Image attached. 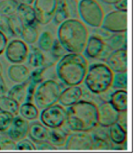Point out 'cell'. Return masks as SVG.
I'll list each match as a JSON object with an SVG mask.
<instances>
[{"instance_id": "obj_1", "label": "cell", "mask_w": 136, "mask_h": 156, "mask_svg": "<svg viewBox=\"0 0 136 156\" xmlns=\"http://www.w3.org/2000/svg\"><path fill=\"white\" fill-rule=\"evenodd\" d=\"M69 129L73 132H90L98 126V111L96 104L91 101L78 100L66 109Z\"/></svg>"}, {"instance_id": "obj_2", "label": "cell", "mask_w": 136, "mask_h": 156, "mask_svg": "<svg viewBox=\"0 0 136 156\" xmlns=\"http://www.w3.org/2000/svg\"><path fill=\"white\" fill-rule=\"evenodd\" d=\"M57 39L69 54H81L89 37L86 27L77 19H68L60 23Z\"/></svg>"}, {"instance_id": "obj_3", "label": "cell", "mask_w": 136, "mask_h": 156, "mask_svg": "<svg viewBox=\"0 0 136 156\" xmlns=\"http://www.w3.org/2000/svg\"><path fill=\"white\" fill-rule=\"evenodd\" d=\"M88 62L81 54H65L56 65L58 78L67 86H79L84 81Z\"/></svg>"}, {"instance_id": "obj_4", "label": "cell", "mask_w": 136, "mask_h": 156, "mask_svg": "<svg viewBox=\"0 0 136 156\" xmlns=\"http://www.w3.org/2000/svg\"><path fill=\"white\" fill-rule=\"evenodd\" d=\"M114 73L103 63H94L88 67L84 83L89 91L101 94L108 91L113 81Z\"/></svg>"}, {"instance_id": "obj_5", "label": "cell", "mask_w": 136, "mask_h": 156, "mask_svg": "<svg viewBox=\"0 0 136 156\" xmlns=\"http://www.w3.org/2000/svg\"><path fill=\"white\" fill-rule=\"evenodd\" d=\"M61 87L55 80H46L36 87L34 94V101L38 109H44L58 102Z\"/></svg>"}, {"instance_id": "obj_6", "label": "cell", "mask_w": 136, "mask_h": 156, "mask_svg": "<svg viewBox=\"0 0 136 156\" xmlns=\"http://www.w3.org/2000/svg\"><path fill=\"white\" fill-rule=\"evenodd\" d=\"M77 12L82 22L86 25L98 28L104 19V11L96 0H80Z\"/></svg>"}, {"instance_id": "obj_7", "label": "cell", "mask_w": 136, "mask_h": 156, "mask_svg": "<svg viewBox=\"0 0 136 156\" xmlns=\"http://www.w3.org/2000/svg\"><path fill=\"white\" fill-rule=\"evenodd\" d=\"M42 124L47 128H60L66 120V109L60 105H53L42 109L39 116Z\"/></svg>"}, {"instance_id": "obj_8", "label": "cell", "mask_w": 136, "mask_h": 156, "mask_svg": "<svg viewBox=\"0 0 136 156\" xmlns=\"http://www.w3.org/2000/svg\"><path fill=\"white\" fill-rule=\"evenodd\" d=\"M109 33H123L127 30V12L114 10L104 16L101 25Z\"/></svg>"}, {"instance_id": "obj_9", "label": "cell", "mask_w": 136, "mask_h": 156, "mask_svg": "<svg viewBox=\"0 0 136 156\" xmlns=\"http://www.w3.org/2000/svg\"><path fill=\"white\" fill-rule=\"evenodd\" d=\"M57 7V0H35L33 8L36 16L37 23L46 25L53 20Z\"/></svg>"}, {"instance_id": "obj_10", "label": "cell", "mask_w": 136, "mask_h": 156, "mask_svg": "<svg viewBox=\"0 0 136 156\" xmlns=\"http://www.w3.org/2000/svg\"><path fill=\"white\" fill-rule=\"evenodd\" d=\"M77 2L76 0H57V7L53 20L59 24L68 19H77Z\"/></svg>"}, {"instance_id": "obj_11", "label": "cell", "mask_w": 136, "mask_h": 156, "mask_svg": "<svg viewBox=\"0 0 136 156\" xmlns=\"http://www.w3.org/2000/svg\"><path fill=\"white\" fill-rule=\"evenodd\" d=\"M6 58L13 64H20L28 58V48L21 40H13L6 47Z\"/></svg>"}, {"instance_id": "obj_12", "label": "cell", "mask_w": 136, "mask_h": 156, "mask_svg": "<svg viewBox=\"0 0 136 156\" xmlns=\"http://www.w3.org/2000/svg\"><path fill=\"white\" fill-rule=\"evenodd\" d=\"M93 147V137L86 132H76L69 135L65 145V149L69 151H90Z\"/></svg>"}, {"instance_id": "obj_13", "label": "cell", "mask_w": 136, "mask_h": 156, "mask_svg": "<svg viewBox=\"0 0 136 156\" xmlns=\"http://www.w3.org/2000/svg\"><path fill=\"white\" fill-rule=\"evenodd\" d=\"M106 66L113 73H124L127 71V49H114L106 59Z\"/></svg>"}, {"instance_id": "obj_14", "label": "cell", "mask_w": 136, "mask_h": 156, "mask_svg": "<svg viewBox=\"0 0 136 156\" xmlns=\"http://www.w3.org/2000/svg\"><path fill=\"white\" fill-rule=\"evenodd\" d=\"M98 126L102 128H109L118 121L119 112L111 105L110 102H104L97 107Z\"/></svg>"}, {"instance_id": "obj_15", "label": "cell", "mask_w": 136, "mask_h": 156, "mask_svg": "<svg viewBox=\"0 0 136 156\" xmlns=\"http://www.w3.org/2000/svg\"><path fill=\"white\" fill-rule=\"evenodd\" d=\"M106 44L102 38L97 35H91L88 37L84 49V55L87 58L95 59L101 58L106 49Z\"/></svg>"}, {"instance_id": "obj_16", "label": "cell", "mask_w": 136, "mask_h": 156, "mask_svg": "<svg viewBox=\"0 0 136 156\" xmlns=\"http://www.w3.org/2000/svg\"><path fill=\"white\" fill-rule=\"evenodd\" d=\"M29 124L22 117L15 116L12 125L7 129V136L14 142H19L26 138L28 133Z\"/></svg>"}, {"instance_id": "obj_17", "label": "cell", "mask_w": 136, "mask_h": 156, "mask_svg": "<svg viewBox=\"0 0 136 156\" xmlns=\"http://www.w3.org/2000/svg\"><path fill=\"white\" fill-rule=\"evenodd\" d=\"M82 95L83 91L80 87L70 86L65 90H62L58 102L62 106L69 107L80 100Z\"/></svg>"}, {"instance_id": "obj_18", "label": "cell", "mask_w": 136, "mask_h": 156, "mask_svg": "<svg viewBox=\"0 0 136 156\" xmlns=\"http://www.w3.org/2000/svg\"><path fill=\"white\" fill-rule=\"evenodd\" d=\"M28 136L34 143L36 144L48 142L49 129L42 123L34 121L32 123L29 124Z\"/></svg>"}, {"instance_id": "obj_19", "label": "cell", "mask_w": 136, "mask_h": 156, "mask_svg": "<svg viewBox=\"0 0 136 156\" xmlns=\"http://www.w3.org/2000/svg\"><path fill=\"white\" fill-rule=\"evenodd\" d=\"M16 15L23 26H36L38 23L35 10L31 5L19 3Z\"/></svg>"}, {"instance_id": "obj_20", "label": "cell", "mask_w": 136, "mask_h": 156, "mask_svg": "<svg viewBox=\"0 0 136 156\" xmlns=\"http://www.w3.org/2000/svg\"><path fill=\"white\" fill-rule=\"evenodd\" d=\"M30 72L27 66L20 64L11 66L8 69V76L10 79L16 83H22L28 81Z\"/></svg>"}, {"instance_id": "obj_21", "label": "cell", "mask_w": 136, "mask_h": 156, "mask_svg": "<svg viewBox=\"0 0 136 156\" xmlns=\"http://www.w3.org/2000/svg\"><path fill=\"white\" fill-rule=\"evenodd\" d=\"M109 102L118 112L127 111V91L124 89H118L110 96Z\"/></svg>"}, {"instance_id": "obj_22", "label": "cell", "mask_w": 136, "mask_h": 156, "mask_svg": "<svg viewBox=\"0 0 136 156\" xmlns=\"http://www.w3.org/2000/svg\"><path fill=\"white\" fill-rule=\"evenodd\" d=\"M109 128V138L111 143L118 146L124 144L127 141V130H125L118 122L111 125Z\"/></svg>"}, {"instance_id": "obj_23", "label": "cell", "mask_w": 136, "mask_h": 156, "mask_svg": "<svg viewBox=\"0 0 136 156\" xmlns=\"http://www.w3.org/2000/svg\"><path fill=\"white\" fill-rule=\"evenodd\" d=\"M69 133L65 129L60 128H54L49 129V139L48 142L54 147H63L67 142Z\"/></svg>"}, {"instance_id": "obj_24", "label": "cell", "mask_w": 136, "mask_h": 156, "mask_svg": "<svg viewBox=\"0 0 136 156\" xmlns=\"http://www.w3.org/2000/svg\"><path fill=\"white\" fill-rule=\"evenodd\" d=\"M19 106L20 105L17 101L9 96H6L4 95L0 96V111L9 112L15 117L19 114Z\"/></svg>"}, {"instance_id": "obj_25", "label": "cell", "mask_w": 136, "mask_h": 156, "mask_svg": "<svg viewBox=\"0 0 136 156\" xmlns=\"http://www.w3.org/2000/svg\"><path fill=\"white\" fill-rule=\"evenodd\" d=\"M28 83V80L24 83H18L13 86L7 92V96H9L10 98L17 101L19 105L23 104L25 101Z\"/></svg>"}, {"instance_id": "obj_26", "label": "cell", "mask_w": 136, "mask_h": 156, "mask_svg": "<svg viewBox=\"0 0 136 156\" xmlns=\"http://www.w3.org/2000/svg\"><path fill=\"white\" fill-rule=\"evenodd\" d=\"M19 113L21 117L25 120L32 121L39 117V110L38 108L32 102H23L19 106Z\"/></svg>"}, {"instance_id": "obj_27", "label": "cell", "mask_w": 136, "mask_h": 156, "mask_svg": "<svg viewBox=\"0 0 136 156\" xmlns=\"http://www.w3.org/2000/svg\"><path fill=\"white\" fill-rule=\"evenodd\" d=\"M17 0H2L0 1V15L2 16L10 17L16 14L19 7Z\"/></svg>"}, {"instance_id": "obj_28", "label": "cell", "mask_w": 136, "mask_h": 156, "mask_svg": "<svg viewBox=\"0 0 136 156\" xmlns=\"http://www.w3.org/2000/svg\"><path fill=\"white\" fill-rule=\"evenodd\" d=\"M38 31L36 26H23L21 37L27 44H34L38 40Z\"/></svg>"}, {"instance_id": "obj_29", "label": "cell", "mask_w": 136, "mask_h": 156, "mask_svg": "<svg viewBox=\"0 0 136 156\" xmlns=\"http://www.w3.org/2000/svg\"><path fill=\"white\" fill-rule=\"evenodd\" d=\"M28 63L33 67H41L44 65V56L40 49L32 48L30 54H28Z\"/></svg>"}, {"instance_id": "obj_30", "label": "cell", "mask_w": 136, "mask_h": 156, "mask_svg": "<svg viewBox=\"0 0 136 156\" xmlns=\"http://www.w3.org/2000/svg\"><path fill=\"white\" fill-rule=\"evenodd\" d=\"M53 37L49 32H43L38 38V47L41 51L49 52L53 44Z\"/></svg>"}, {"instance_id": "obj_31", "label": "cell", "mask_w": 136, "mask_h": 156, "mask_svg": "<svg viewBox=\"0 0 136 156\" xmlns=\"http://www.w3.org/2000/svg\"><path fill=\"white\" fill-rule=\"evenodd\" d=\"M109 46L111 49H124L122 45L127 49V40H126V33H115L114 35L111 36L109 39Z\"/></svg>"}, {"instance_id": "obj_32", "label": "cell", "mask_w": 136, "mask_h": 156, "mask_svg": "<svg viewBox=\"0 0 136 156\" xmlns=\"http://www.w3.org/2000/svg\"><path fill=\"white\" fill-rule=\"evenodd\" d=\"M8 23H9L10 30H11L12 37L21 36L22 29H23V24L18 18L16 14L12 16L8 17Z\"/></svg>"}, {"instance_id": "obj_33", "label": "cell", "mask_w": 136, "mask_h": 156, "mask_svg": "<svg viewBox=\"0 0 136 156\" xmlns=\"http://www.w3.org/2000/svg\"><path fill=\"white\" fill-rule=\"evenodd\" d=\"M111 87L114 89H124L127 87V72L114 73L113 75V81Z\"/></svg>"}, {"instance_id": "obj_34", "label": "cell", "mask_w": 136, "mask_h": 156, "mask_svg": "<svg viewBox=\"0 0 136 156\" xmlns=\"http://www.w3.org/2000/svg\"><path fill=\"white\" fill-rule=\"evenodd\" d=\"M14 117V115L11 114L9 112L0 111V132L7 131L10 126L12 125Z\"/></svg>"}, {"instance_id": "obj_35", "label": "cell", "mask_w": 136, "mask_h": 156, "mask_svg": "<svg viewBox=\"0 0 136 156\" xmlns=\"http://www.w3.org/2000/svg\"><path fill=\"white\" fill-rule=\"evenodd\" d=\"M93 140V150H110L112 148L111 143L110 142V139L102 138V137L92 136Z\"/></svg>"}, {"instance_id": "obj_36", "label": "cell", "mask_w": 136, "mask_h": 156, "mask_svg": "<svg viewBox=\"0 0 136 156\" xmlns=\"http://www.w3.org/2000/svg\"><path fill=\"white\" fill-rule=\"evenodd\" d=\"M50 51H51L52 56L56 59L61 58L66 54L65 49L63 48V46L61 45L60 42L59 41L58 39H55L53 41V46H52Z\"/></svg>"}, {"instance_id": "obj_37", "label": "cell", "mask_w": 136, "mask_h": 156, "mask_svg": "<svg viewBox=\"0 0 136 156\" xmlns=\"http://www.w3.org/2000/svg\"><path fill=\"white\" fill-rule=\"evenodd\" d=\"M17 142L18 143L16 144V150H19V151H35V150H36V147L32 140L24 138V139L20 140Z\"/></svg>"}, {"instance_id": "obj_38", "label": "cell", "mask_w": 136, "mask_h": 156, "mask_svg": "<svg viewBox=\"0 0 136 156\" xmlns=\"http://www.w3.org/2000/svg\"><path fill=\"white\" fill-rule=\"evenodd\" d=\"M45 71V67H38L36 70H33L29 75V81L33 82L37 85L41 83L43 79V75Z\"/></svg>"}, {"instance_id": "obj_39", "label": "cell", "mask_w": 136, "mask_h": 156, "mask_svg": "<svg viewBox=\"0 0 136 156\" xmlns=\"http://www.w3.org/2000/svg\"><path fill=\"white\" fill-rule=\"evenodd\" d=\"M1 150H16V144L9 137H0Z\"/></svg>"}, {"instance_id": "obj_40", "label": "cell", "mask_w": 136, "mask_h": 156, "mask_svg": "<svg viewBox=\"0 0 136 156\" xmlns=\"http://www.w3.org/2000/svg\"><path fill=\"white\" fill-rule=\"evenodd\" d=\"M0 31H2L6 36L12 37L11 30H10L9 23H8V17L2 16L0 17Z\"/></svg>"}, {"instance_id": "obj_41", "label": "cell", "mask_w": 136, "mask_h": 156, "mask_svg": "<svg viewBox=\"0 0 136 156\" xmlns=\"http://www.w3.org/2000/svg\"><path fill=\"white\" fill-rule=\"evenodd\" d=\"M114 9L121 12H127V0H118L114 4Z\"/></svg>"}, {"instance_id": "obj_42", "label": "cell", "mask_w": 136, "mask_h": 156, "mask_svg": "<svg viewBox=\"0 0 136 156\" xmlns=\"http://www.w3.org/2000/svg\"><path fill=\"white\" fill-rule=\"evenodd\" d=\"M7 45V37L2 31H0V55L5 51Z\"/></svg>"}, {"instance_id": "obj_43", "label": "cell", "mask_w": 136, "mask_h": 156, "mask_svg": "<svg viewBox=\"0 0 136 156\" xmlns=\"http://www.w3.org/2000/svg\"><path fill=\"white\" fill-rule=\"evenodd\" d=\"M117 122L122 126V128L124 129L125 130H127V112H119V116H118V119Z\"/></svg>"}, {"instance_id": "obj_44", "label": "cell", "mask_w": 136, "mask_h": 156, "mask_svg": "<svg viewBox=\"0 0 136 156\" xmlns=\"http://www.w3.org/2000/svg\"><path fill=\"white\" fill-rule=\"evenodd\" d=\"M36 149L40 150V151H54L56 149V147H54L51 143H49V142H45L38 144Z\"/></svg>"}, {"instance_id": "obj_45", "label": "cell", "mask_w": 136, "mask_h": 156, "mask_svg": "<svg viewBox=\"0 0 136 156\" xmlns=\"http://www.w3.org/2000/svg\"><path fill=\"white\" fill-rule=\"evenodd\" d=\"M7 87L5 85V82L2 79V75L0 76V96L1 95H4L6 92H7Z\"/></svg>"}, {"instance_id": "obj_46", "label": "cell", "mask_w": 136, "mask_h": 156, "mask_svg": "<svg viewBox=\"0 0 136 156\" xmlns=\"http://www.w3.org/2000/svg\"><path fill=\"white\" fill-rule=\"evenodd\" d=\"M19 3H23V4L32 5L35 2V0H19Z\"/></svg>"}, {"instance_id": "obj_47", "label": "cell", "mask_w": 136, "mask_h": 156, "mask_svg": "<svg viewBox=\"0 0 136 156\" xmlns=\"http://www.w3.org/2000/svg\"><path fill=\"white\" fill-rule=\"evenodd\" d=\"M102 2H106V3H107V4H114L118 0H102Z\"/></svg>"}, {"instance_id": "obj_48", "label": "cell", "mask_w": 136, "mask_h": 156, "mask_svg": "<svg viewBox=\"0 0 136 156\" xmlns=\"http://www.w3.org/2000/svg\"><path fill=\"white\" fill-rule=\"evenodd\" d=\"M2 64L0 63V76L2 75Z\"/></svg>"}, {"instance_id": "obj_49", "label": "cell", "mask_w": 136, "mask_h": 156, "mask_svg": "<svg viewBox=\"0 0 136 156\" xmlns=\"http://www.w3.org/2000/svg\"><path fill=\"white\" fill-rule=\"evenodd\" d=\"M0 150H1V147H0Z\"/></svg>"}]
</instances>
